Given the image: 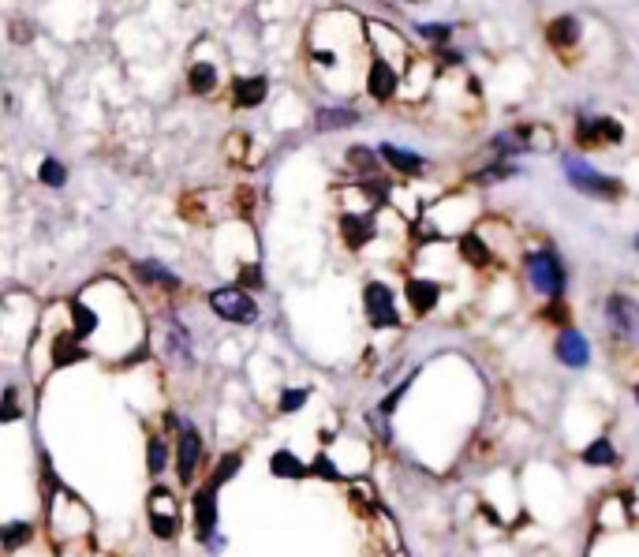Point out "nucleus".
I'll return each mask as SVG.
<instances>
[{
    "instance_id": "f257e3e1",
    "label": "nucleus",
    "mask_w": 639,
    "mask_h": 557,
    "mask_svg": "<svg viewBox=\"0 0 639 557\" xmlns=\"http://www.w3.org/2000/svg\"><path fill=\"white\" fill-rule=\"evenodd\" d=\"M524 277L531 292L542 296V300H565L568 292V270L561 255H557L550 243H542V247H531L524 255Z\"/></svg>"
},
{
    "instance_id": "f03ea898",
    "label": "nucleus",
    "mask_w": 639,
    "mask_h": 557,
    "mask_svg": "<svg viewBox=\"0 0 639 557\" xmlns=\"http://www.w3.org/2000/svg\"><path fill=\"white\" fill-rule=\"evenodd\" d=\"M561 172H565V180L572 191H580L587 199H602V202H617L625 195V184L617 180V176H606V172H598L595 165H587L580 154H565L561 161Z\"/></svg>"
},
{
    "instance_id": "7ed1b4c3",
    "label": "nucleus",
    "mask_w": 639,
    "mask_h": 557,
    "mask_svg": "<svg viewBox=\"0 0 639 557\" xmlns=\"http://www.w3.org/2000/svg\"><path fill=\"white\" fill-rule=\"evenodd\" d=\"M146 528L157 543H176L184 531V516H180V501L172 494V486L154 483L150 498H146Z\"/></svg>"
},
{
    "instance_id": "20e7f679",
    "label": "nucleus",
    "mask_w": 639,
    "mask_h": 557,
    "mask_svg": "<svg viewBox=\"0 0 639 557\" xmlns=\"http://www.w3.org/2000/svg\"><path fill=\"white\" fill-rule=\"evenodd\" d=\"M206 307H210L221 322H228V326H255L258 315H262L255 292H247V288L240 285H221V288H213V292H206Z\"/></svg>"
},
{
    "instance_id": "39448f33",
    "label": "nucleus",
    "mask_w": 639,
    "mask_h": 557,
    "mask_svg": "<svg viewBox=\"0 0 639 557\" xmlns=\"http://www.w3.org/2000/svg\"><path fill=\"white\" fill-rule=\"evenodd\" d=\"M172 445H176L172 472H176V483L187 490V486L199 483V472H202V464H206V438H202V430L184 415V427L172 438Z\"/></svg>"
},
{
    "instance_id": "423d86ee",
    "label": "nucleus",
    "mask_w": 639,
    "mask_h": 557,
    "mask_svg": "<svg viewBox=\"0 0 639 557\" xmlns=\"http://www.w3.org/2000/svg\"><path fill=\"white\" fill-rule=\"evenodd\" d=\"M602 318L613 344H639V300L632 292H610L602 303Z\"/></svg>"
},
{
    "instance_id": "0eeeda50",
    "label": "nucleus",
    "mask_w": 639,
    "mask_h": 557,
    "mask_svg": "<svg viewBox=\"0 0 639 557\" xmlns=\"http://www.w3.org/2000/svg\"><path fill=\"white\" fill-rule=\"evenodd\" d=\"M221 490L210 483H199L195 494H191V528H195V543L206 550V546L221 535Z\"/></svg>"
},
{
    "instance_id": "6e6552de",
    "label": "nucleus",
    "mask_w": 639,
    "mask_h": 557,
    "mask_svg": "<svg viewBox=\"0 0 639 557\" xmlns=\"http://www.w3.org/2000/svg\"><path fill=\"white\" fill-rule=\"evenodd\" d=\"M363 315H367L370 329H397L400 326L397 292L385 281H367L363 285Z\"/></svg>"
},
{
    "instance_id": "1a4fd4ad",
    "label": "nucleus",
    "mask_w": 639,
    "mask_h": 557,
    "mask_svg": "<svg viewBox=\"0 0 639 557\" xmlns=\"http://www.w3.org/2000/svg\"><path fill=\"white\" fill-rule=\"evenodd\" d=\"M341 240L348 251H367L370 243L378 240V217L374 210H352V214H341Z\"/></svg>"
},
{
    "instance_id": "9d476101",
    "label": "nucleus",
    "mask_w": 639,
    "mask_h": 557,
    "mask_svg": "<svg viewBox=\"0 0 639 557\" xmlns=\"http://www.w3.org/2000/svg\"><path fill=\"white\" fill-rule=\"evenodd\" d=\"M554 356L568 371H583V367L591 363V341H587V333L576 326H565L554 341Z\"/></svg>"
},
{
    "instance_id": "9b49d317",
    "label": "nucleus",
    "mask_w": 639,
    "mask_h": 557,
    "mask_svg": "<svg viewBox=\"0 0 639 557\" xmlns=\"http://www.w3.org/2000/svg\"><path fill=\"white\" fill-rule=\"evenodd\" d=\"M131 273H135V281L146 288H154V292H165V296H176V292H184V277L180 273H172L165 262H157V258H139V262H131Z\"/></svg>"
},
{
    "instance_id": "f8f14e48",
    "label": "nucleus",
    "mask_w": 639,
    "mask_h": 557,
    "mask_svg": "<svg viewBox=\"0 0 639 557\" xmlns=\"http://www.w3.org/2000/svg\"><path fill=\"white\" fill-rule=\"evenodd\" d=\"M367 94L374 101H393L400 94V68L393 60L374 57L367 68Z\"/></svg>"
},
{
    "instance_id": "ddd939ff",
    "label": "nucleus",
    "mask_w": 639,
    "mask_h": 557,
    "mask_svg": "<svg viewBox=\"0 0 639 557\" xmlns=\"http://www.w3.org/2000/svg\"><path fill=\"white\" fill-rule=\"evenodd\" d=\"M404 300H408V307H412L415 318H426L438 311L441 303V281H434V277H408V285H404Z\"/></svg>"
},
{
    "instance_id": "4468645a",
    "label": "nucleus",
    "mask_w": 639,
    "mask_h": 557,
    "mask_svg": "<svg viewBox=\"0 0 639 557\" xmlns=\"http://www.w3.org/2000/svg\"><path fill=\"white\" fill-rule=\"evenodd\" d=\"M378 154H382L385 169H393L397 176H408V180H415V176H426V172H430V161L419 158V154H412V150H404V146L382 143V146H378Z\"/></svg>"
},
{
    "instance_id": "2eb2a0df",
    "label": "nucleus",
    "mask_w": 639,
    "mask_h": 557,
    "mask_svg": "<svg viewBox=\"0 0 639 557\" xmlns=\"http://www.w3.org/2000/svg\"><path fill=\"white\" fill-rule=\"evenodd\" d=\"M172 460H176V445H172L169 434H161L154 430L150 438H146V475L150 479H161V475L172 468Z\"/></svg>"
},
{
    "instance_id": "dca6fc26",
    "label": "nucleus",
    "mask_w": 639,
    "mask_h": 557,
    "mask_svg": "<svg viewBox=\"0 0 639 557\" xmlns=\"http://www.w3.org/2000/svg\"><path fill=\"white\" fill-rule=\"evenodd\" d=\"M165 348H169L172 363H180V367H191V363H195V341H191V329H187L180 318H169V326H165Z\"/></svg>"
},
{
    "instance_id": "f3484780",
    "label": "nucleus",
    "mask_w": 639,
    "mask_h": 557,
    "mask_svg": "<svg viewBox=\"0 0 639 557\" xmlns=\"http://www.w3.org/2000/svg\"><path fill=\"white\" fill-rule=\"evenodd\" d=\"M266 98H270V79L266 75H243V79L232 83V105L236 109H258Z\"/></svg>"
},
{
    "instance_id": "a211bd4d",
    "label": "nucleus",
    "mask_w": 639,
    "mask_h": 557,
    "mask_svg": "<svg viewBox=\"0 0 639 557\" xmlns=\"http://www.w3.org/2000/svg\"><path fill=\"white\" fill-rule=\"evenodd\" d=\"M580 460L587 464V468H598V472H610V468H617L621 464V449L606 438V434H598V438H591V442L580 449Z\"/></svg>"
},
{
    "instance_id": "6ab92c4d",
    "label": "nucleus",
    "mask_w": 639,
    "mask_h": 557,
    "mask_svg": "<svg viewBox=\"0 0 639 557\" xmlns=\"http://www.w3.org/2000/svg\"><path fill=\"white\" fill-rule=\"evenodd\" d=\"M583 38V27L576 15H554L550 23H546V42L550 49H576Z\"/></svg>"
},
{
    "instance_id": "aec40b11",
    "label": "nucleus",
    "mask_w": 639,
    "mask_h": 557,
    "mask_svg": "<svg viewBox=\"0 0 639 557\" xmlns=\"http://www.w3.org/2000/svg\"><path fill=\"white\" fill-rule=\"evenodd\" d=\"M270 475L284 479V483H299V479H311V464L299 460L292 449H273L270 453Z\"/></svg>"
},
{
    "instance_id": "412c9836",
    "label": "nucleus",
    "mask_w": 639,
    "mask_h": 557,
    "mask_svg": "<svg viewBox=\"0 0 639 557\" xmlns=\"http://www.w3.org/2000/svg\"><path fill=\"white\" fill-rule=\"evenodd\" d=\"M243 464H247V449H225L221 457L213 460V468H210V475H206V483L217 486V490H225V486L243 472Z\"/></svg>"
},
{
    "instance_id": "4be33fe9",
    "label": "nucleus",
    "mask_w": 639,
    "mask_h": 557,
    "mask_svg": "<svg viewBox=\"0 0 639 557\" xmlns=\"http://www.w3.org/2000/svg\"><path fill=\"white\" fill-rule=\"evenodd\" d=\"M34 539H38V524H34V520H4V528H0V546H4L8 557L19 554V550L30 546Z\"/></svg>"
},
{
    "instance_id": "5701e85b",
    "label": "nucleus",
    "mask_w": 639,
    "mask_h": 557,
    "mask_svg": "<svg viewBox=\"0 0 639 557\" xmlns=\"http://www.w3.org/2000/svg\"><path fill=\"white\" fill-rule=\"evenodd\" d=\"M68 315H71V333L79 337V341H90L94 333L101 329V315H98V307H90L86 300H71L68 303Z\"/></svg>"
},
{
    "instance_id": "b1692460",
    "label": "nucleus",
    "mask_w": 639,
    "mask_h": 557,
    "mask_svg": "<svg viewBox=\"0 0 639 557\" xmlns=\"http://www.w3.org/2000/svg\"><path fill=\"white\" fill-rule=\"evenodd\" d=\"M456 251H460V258L468 262L471 270H486V266L494 262V251H490V243H486L479 232H464V236L456 240Z\"/></svg>"
},
{
    "instance_id": "393cba45",
    "label": "nucleus",
    "mask_w": 639,
    "mask_h": 557,
    "mask_svg": "<svg viewBox=\"0 0 639 557\" xmlns=\"http://www.w3.org/2000/svg\"><path fill=\"white\" fill-rule=\"evenodd\" d=\"M359 124V109H348V105H322L314 113V128L318 131H344Z\"/></svg>"
},
{
    "instance_id": "a878e982",
    "label": "nucleus",
    "mask_w": 639,
    "mask_h": 557,
    "mask_svg": "<svg viewBox=\"0 0 639 557\" xmlns=\"http://www.w3.org/2000/svg\"><path fill=\"white\" fill-rule=\"evenodd\" d=\"M83 359H90V352H86V344L71 329L53 337V367H71V363H83Z\"/></svg>"
},
{
    "instance_id": "bb28decb",
    "label": "nucleus",
    "mask_w": 639,
    "mask_h": 557,
    "mask_svg": "<svg viewBox=\"0 0 639 557\" xmlns=\"http://www.w3.org/2000/svg\"><path fill=\"white\" fill-rule=\"evenodd\" d=\"M344 161L352 165V172H359V180H374L385 165L382 154H378V150H367V146H348Z\"/></svg>"
},
{
    "instance_id": "cd10ccee",
    "label": "nucleus",
    "mask_w": 639,
    "mask_h": 557,
    "mask_svg": "<svg viewBox=\"0 0 639 557\" xmlns=\"http://www.w3.org/2000/svg\"><path fill=\"white\" fill-rule=\"evenodd\" d=\"M187 90H191L195 98H206V94L217 90V68H213L210 60H199V64L187 68Z\"/></svg>"
},
{
    "instance_id": "c85d7f7f",
    "label": "nucleus",
    "mask_w": 639,
    "mask_h": 557,
    "mask_svg": "<svg viewBox=\"0 0 639 557\" xmlns=\"http://www.w3.org/2000/svg\"><path fill=\"white\" fill-rule=\"evenodd\" d=\"M520 165L516 161H501L497 158L494 165H486V169H479L475 176H471V184H479V187H490V184H505V180H516L520 176Z\"/></svg>"
},
{
    "instance_id": "c756f323",
    "label": "nucleus",
    "mask_w": 639,
    "mask_h": 557,
    "mask_svg": "<svg viewBox=\"0 0 639 557\" xmlns=\"http://www.w3.org/2000/svg\"><path fill=\"white\" fill-rule=\"evenodd\" d=\"M307 400H311V389L307 386H284L281 397H277V415H296L307 408Z\"/></svg>"
},
{
    "instance_id": "7c9ffc66",
    "label": "nucleus",
    "mask_w": 639,
    "mask_h": 557,
    "mask_svg": "<svg viewBox=\"0 0 639 557\" xmlns=\"http://www.w3.org/2000/svg\"><path fill=\"white\" fill-rule=\"evenodd\" d=\"M415 378H419V371H412L408 378H404V382H400V386H393V393H385V397L378 400V408H374V412L385 415V419H393V415H397V408H400V400L408 397V389H412Z\"/></svg>"
},
{
    "instance_id": "2f4dec72",
    "label": "nucleus",
    "mask_w": 639,
    "mask_h": 557,
    "mask_svg": "<svg viewBox=\"0 0 639 557\" xmlns=\"http://www.w3.org/2000/svg\"><path fill=\"white\" fill-rule=\"evenodd\" d=\"M572 139H576V146L580 150H598V124H595V116H587V113H576V131H572Z\"/></svg>"
},
{
    "instance_id": "473e14b6",
    "label": "nucleus",
    "mask_w": 639,
    "mask_h": 557,
    "mask_svg": "<svg viewBox=\"0 0 639 557\" xmlns=\"http://www.w3.org/2000/svg\"><path fill=\"white\" fill-rule=\"evenodd\" d=\"M311 479H326V483H341L344 472L337 468V460L329 457V449H318L311 460Z\"/></svg>"
},
{
    "instance_id": "72a5a7b5",
    "label": "nucleus",
    "mask_w": 639,
    "mask_h": 557,
    "mask_svg": "<svg viewBox=\"0 0 639 557\" xmlns=\"http://www.w3.org/2000/svg\"><path fill=\"white\" fill-rule=\"evenodd\" d=\"M38 180H42L45 187H53V191H60V187L68 184V165L60 158H45L42 165H38Z\"/></svg>"
},
{
    "instance_id": "f704fd0d",
    "label": "nucleus",
    "mask_w": 639,
    "mask_h": 557,
    "mask_svg": "<svg viewBox=\"0 0 639 557\" xmlns=\"http://www.w3.org/2000/svg\"><path fill=\"white\" fill-rule=\"evenodd\" d=\"M236 285L247 288V292H262V288H266L262 266H258V262H240V266H236Z\"/></svg>"
},
{
    "instance_id": "c9c22d12",
    "label": "nucleus",
    "mask_w": 639,
    "mask_h": 557,
    "mask_svg": "<svg viewBox=\"0 0 639 557\" xmlns=\"http://www.w3.org/2000/svg\"><path fill=\"white\" fill-rule=\"evenodd\" d=\"M419 38L441 49V45L453 42V23H419Z\"/></svg>"
},
{
    "instance_id": "e433bc0d",
    "label": "nucleus",
    "mask_w": 639,
    "mask_h": 557,
    "mask_svg": "<svg viewBox=\"0 0 639 557\" xmlns=\"http://www.w3.org/2000/svg\"><path fill=\"white\" fill-rule=\"evenodd\" d=\"M595 124H598V143L602 146H617L625 139V128H621L613 116H595Z\"/></svg>"
},
{
    "instance_id": "4c0bfd02",
    "label": "nucleus",
    "mask_w": 639,
    "mask_h": 557,
    "mask_svg": "<svg viewBox=\"0 0 639 557\" xmlns=\"http://www.w3.org/2000/svg\"><path fill=\"white\" fill-rule=\"evenodd\" d=\"M0 419H4V423H15V419H19V386H4V408H0Z\"/></svg>"
},
{
    "instance_id": "58836bf2",
    "label": "nucleus",
    "mask_w": 639,
    "mask_h": 557,
    "mask_svg": "<svg viewBox=\"0 0 639 557\" xmlns=\"http://www.w3.org/2000/svg\"><path fill=\"white\" fill-rule=\"evenodd\" d=\"M438 57H441V64H464V53H456V49H449V45H441L438 49Z\"/></svg>"
},
{
    "instance_id": "ea45409f",
    "label": "nucleus",
    "mask_w": 639,
    "mask_h": 557,
    "mask_svg": "<svg viewBox=\"0 0 639 557\" xmlns=\"http://www.w3.org/2000/svg\"><path fill=\"white\" fill-rule=\"evenodd\" d=\"M225 546H228V539H225V535H217V539H213V543L206 546V550H210V554H221V550H225Z\"/></svg>"
},
{
    "instance_id": "a19ab883",
    "label": "nucleus",
    "mask_w": 639,
    "mask_h": 557,
    "mask_svg": "<svg viewBox=\"0 0 639 557\" xmlns=\"http://www.w3.org/2000/svg\"><path fill=\"white\" fill-rule=\"evenodd\" d=\"M632 397H636V404H639V382H636V389H632Z\"/></svg>"
}]
</instances>
